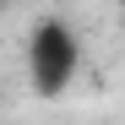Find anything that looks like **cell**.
<instances>
[{
  "label": "cell",
  "mask_w": 125,
  "mask_h": 125,
  "mask_svg": "<svg viewBox=\"0 0 125 125\" xmlns=\"http://www.w3.org/2000/svg\"><path fill=\"white\" fill-rule=\"evenodd\" d=\"M27 65H33V87L38 93H60L71 82V71H76V38H71V27L44 22L33 33V44H27Z\"/></svg>",
  "instance_id": "6da1fadb"
}]
</instances>
